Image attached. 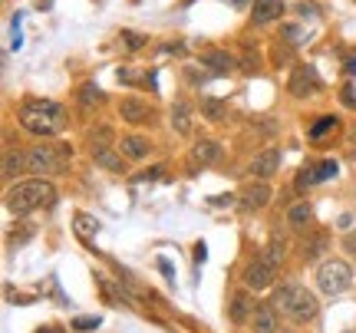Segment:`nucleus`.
Wrapping results in <instances>:
<instances>
[{
	"label": "nucleus",
	"instance_id": "1",
	"mask_svg": "<svg viewBox=\"0 0 356 333\" xmlns=\"http://www.w3.org/2000/svg\"><path fill=\"white\" fill-rule=\"evenodd\" d=\"M66 122H70L66 109L60 103H53V99H26L20 106V129L30 132V136L50 139L56 132H63Z\"/></svg>",
	"mask_w": 356,
	"mask_h": 333
},
{
	"label": "nucleus",
	"instance_id": "2",
	"mask_svg": "<svg viewBox=\"0 0 356 333\" xmlns=\"http://www.w3.org/2000/svg\"><path fill=\"white\" fill-rule=\"evenodd\" d=\"M56 202V188H53L47 179H33V181H17L7 188V198L3 205L13 215H30L37 208H50Z\"/></svg>",
	"mask_w": 356,
	"mask_h": 333
},
{
	"label": "nucleus",
	"instance_id": "3",
	"mask_svg": "<svg viewBox=\"0 0 356 333\" xmlns=\"http://www.w3.org/2000/svg\"><path fill=\"white\" fill-rule=\"evenodd\" d=\"M274 307L284 310L293 323H310V320H317V314H320L317 297L310 294L307 287H300V284H284L277 291V297H274Z\"/></svg>",
	"mask_w": 356,
	"mask_h": 333
},
{
	"label": "nucleus",
	"instance_id": "4",
	"mask_svg": "<svg viewBox=\"0 0 356 333\" xmlns=\"http://www.w3.org/2000/svg\"><path fill=\"white\" fill-rule=\"evenodd\" d=\"M70 162H73V152L70 145H60V142H40L26 152V168L33 175H60L70 168Z\"/></svg>",
	"mask_w": 356,
	"mask_h": 333
},
{
	"label": "nucleus",
	"instance_id": "5",
	"mask_svg": "<svg viewBox=\"0 0 356 333\" xmlns=\"http://www.w3.org/2000/svg\"><path fill=\"white\" fill-rule=\"evenodd\" d=\"M317 287H320V294H327V297L346 294V291L353 287V268H350L346 261H340V257L323 261L317 268Z\"/></svg>",
	"mask_w": 356,
	"mask_h": 333
},
{
	"label": "nucleus",
	"instance_id": "6",
	"mask_svg": "<svg viewBox=\"0 0 356 333\" xmlns=\"http://www.w3.org/2000/svg\"><path fill=\"white\" fill-rule=\"evenodd\" d=\"M274 277H277V264H274L267 254H257V257H251V261H248L241 281L248 284L251 291H267V287L274 284Z\"/></svg>",
	"mask_w": 356,
	"mask_h": 333
},
{
	"label": "nucleus",
	"instance_id": "7",
	"mask_svg": "<svg viewBox=\"0 0 356 333\" xmlns=\"http://www.w3.org/2000/svg\"><path fill=\"white\" fill-rule=\"evenodd\" d=\"M323 83H320V73L314 70V66H297V70H291V79H287V90H291V96H310V92H317Z\"/></svg>",
	"mask_w": 356,
	"mask_h": 333
},
{
	"label": "nucleus",
	"instance_id": "8",
	"mask_svg": "<svg viewBox=\"0 0 356 333\" xmlns=\"http://www.w3.org/2000/svg\"><path fill=\"white\" fill-rule=\"evenodd\" d=\"M202 66L204 70H211L215 76H228V73H234L241 63H238L228 50H204L202 53Z\"/></svg>",
	"mask_w": 356,
	"mask_h": 333
},
{
	"label": "nucleus",
	"instance_id": "9",
	"mask_svg": "<svg viewBox=\"0 0 356 333\" xmlns=\"http://www.w3.org/2000/svg\"><path fill=\"white\" fill-rule=\"evenodd\" d=\"M119 115H122V122L142 126V122H149V119H152V106L142 103L139 96H126V99L119 103Z\"/></svg>",
	"mask_w": 356,
	"mask_h": 333
},
{
	"label": "nucleus",
	"instance_id": "10",
	"mask_svg": "<svg viewBox=\"0 0 356 333\" xmlns=\"http://www.w3.org/2000/svg\"><path fill=\"white\" fill-rule=\"evenodd\" d=\"M267 202H270V185H267L264 179L251 181V185H248V188L241 192V205H244V211H257V208H264Z\"/></svg>",
	"mask_w": 356,
	"mask_h": 333
},
{
	"label": "nucleus",
	"instance_id": "11",
	"mask_svg": "<svg viewBox=\"0 0 356 333\" xmlns=\"http://www.w3.org/2000/svg\"><path fill=\"white\" fill-rule=\"evenodd\" d=\"M280 168V149H264L261 155H254V162H251V175L257 179H270V175H277Z\"/></svg>",
	"mask_w": 356,
	"mask_h": 333
},
{
	"label": "nucleus",
	"instance_id": "12",
	"mask_svg": "<svg viewBox=\"0 0 356 333\" xmlns=\"http://www.w3.org/2000/svg\"><path fill=\"white\" fill-rule=\"evenodd\" d=\"M119 152L126 155V159H132V162H142L145 155L152 152V142L145 139V136H122V142H119Z\"/></svg>",
	"mask_w": 356,
	"mask_h": 333
},
{
	"label": "nucleus",
	"instance_id": "13",
	"mask_svg": "<svg viewBox=\"0 0 356 333\" xmlns=\"http://www.w3.org/2000/svg\"><path fill=\"white\" fill-rule=\"evenodd\" d=\"M221 159V145L211 139H198L195 149H191V165H211Z\"/></svg>",
	"mask_w": 356,
	"mask_h": 333
},
{
	"label": "nucleus",
	"instance_id": "14",
	"mask_svg": "<svg viewBox=\"0 0 356 333\" xmlns=\"http://www.w3.org/2000/svg\"><path fill=\"white\" fill-rule=\"evenodd\" d=\"M92 162L106 172H122V162H126V155L115 152L113 145H102V149H92Z\"/></svg>",
	"mask_w": 356,
	"mask_h": 333
},
{
	"label": "nucleus",
	"instance_id": "15",
	"mask_svg": "<svg viewBox=\"0 0 356 333\" xmlns=\"http://www.w3.org/2000/svg\"><path fill=\"white\" fill-rule=\"evenodd\" d=\"M251 323H254V333H277V314H274V307H270V304L254 307Z\"/></svg>",
	"mask_w": 356,
	"mask_h": 333
},
{
	"label": "nucleus",
	"instance_id": "16",
	"mask_svg": "<svg viewBox=\"0 0 356 333\" xmlns=\"http://www.w3.org/2000/svg\"><path fill=\"white\" fill-rule=\"evenodd\" d=\"M228 317L234 323H244L248 317H254V304H251V297H248V294H234V297H231Z\"/></svg>",
	"mask_w": 356,
	"mask_h": 333
},
{
	"label": "nucleus",
	"instance_id": "17",
	"mask_svg": "<svg viewBox=\"0 0 356 333\" xmlns=\"http://www.w3.org/2000/svg\"><path fill=\"white\" fill-rule=\"evenodd\" d=\"M280 10H284L280 0H254V24H270V20H277Z\"/></svg>",
	"mask_w": 356,
	"mask_h": 333
},
{
	"label": "nucleus",
	"instance_id": "18",
	"mask_svg": "<svg viewBox=\"0 0 356 333\" xmlns=\"http://www.w3.org/2000/svg\"><path fill=\"white\" fill-rule=\"evenodd\" d=\"M202 115L208 122H221L228 115V106H225L221 96H202Z\"/></svg>",
	"mask_w": 356,
	"mask_h": 333
},
{
	"label": "nucleus",
	"instance_id": "19",
	"mask_svg": "<svg viewBox=\"0 0 356 333\" xmlns=\"http://www.w3.org/2000/svg\"><path fill=\"white\" fill-rule=\"evenodd\" d=\"M168 115H172V129H175L178 136H188L191 132V109H188V103H175Z\"/></svg>",
	"mask_w": 356,
	"mask_h": 333
},
{
	"label": "nucleus",
	"instance_id": "20",
	"mask_svg": "<svg viewBox=\"0 0 356 333\" xmlns=\"http://www.w3.org/2000/svg\"><path fill=\"white\" fill-rule=\"evenodd\" d=\"M310 218H314V208L307 205V202H297V205H291V211H287V225H291V228H307Z\"/></svg>",
	"mask_w": 356,
	"mask_h": 333
},
{
	"label": "nucleus",
	"instance_id": "21",
	"mask_svg": "<svg viewBox=\"0 0 356 333\" xmlns=\"http://www.w3.org/2000/svg\"><path fill=\"white\" fill-rule=\"evenodd\" d=\"M24 165H26V159L17 152V149H7V152H3V179H7V181L17 179Z\"/></svg>",
	"mask_w": 356,
	"mask_h": 333
},
{
	"label": "nucleus",
	"instance_id": "22",
	"mask_svg": "<svg viewBox=\"0 0 356 333\" xmlns=\"http://www.w3.org/2000/svg\"><path fill=\"white\" fill-rule=\"evenodd\" d=\"M76 234L89 244L92 241V234H99V221L89 218V215H76Z\"/></svg>",
	"mask_w": 356,
	"mask_h": 333
},
{
	"label": "nucleus",
	"instance_id": "23",
	"mask_svg": "<svg viewBox=\"0 0 356 333\" xmlns=\"http://www.w3.org/2000/svg\"><path fill=\"white\" fill-rule=\"evenodd\" d=\"M99 103H102V90L96 83H86V86L79 90V106H83V109H92V106H99Z\"/></svg>",
	"mask_w": 356,
	"mask_h": 333
},
{
	"label": "nucleus",
	"instance_id": "24",
	"mask_svg": "<svg viewBox=\"0 0 356 333\" xmlns=\"http://www.w3.org/2000/svg\"><path fill=\"white\" fill-rule=\"evenodd\" d=\"M337 122H340L337 115H320L317 122L310 126V132H307V136H310V139H323V136H327V132H330V129L337 126Z\"/></svg>",
	"mask_w": 356,
	"mask_h": 333
},
{
	"label": "nucleus",
	"instance_id": "25",
	"mask_svg": "<svg viewBox=\"0 0 356 333\" xmlns=\"http://www.w3.org/2000/svg\"><path fill=\"white\" fill-rule=\"evenodd\" d=\"M109 142H113V129L109 126L89 129V149H102V145H109Z\"/></svg>",
	"mask_w": 356,
	"mask_h": 333
},
{
	"label": "nucleus",
	"instance_id": "26",
	"mask_svg": "<svg viewBox=\"0 0 356 333\" xmlns=\"http://www.w3.org/2000/svg\"><path fill=\"white\" fill-rule=\"evenodd\" d=\"M317 165H304L300 168V175H297V188H314L317 185Z\"/></svg>",
	"mask_w": 356,
	"mask_h": 333
},
{
	"label": "nucleus",
	"instance_id": "27",
	"mask_svg": "<svg viewBox=\"0 0 356 333\" xmlns=\"http://www.w3.org/2000/svg\"><path fill=\"white\" fill-rule=\"evenodd\" d=\"M241 70H244V73H257V70H261V56H257V50H251V47H244Z\"/></svg>",
	"mask_w": 356,
	"mask_h": 333
},
{
	"label": "nucleus",
	"instance_id": "28",
	"mask_svg": "<svg viewBox=\"0 0 356 333\" xmlns=\"http://www.w3.org/2000/svg\"><path fill=\"white\" fill-rule=\"evenodd\" d=\"M337 172H340V165H337L333 159H323V162H317V179H320V181L337 179Z\"/></svg>",
	"mask_w": 356,
	"mask_h": 333
},
{
	"label": "nucleus",
	"instance_id": "29",
	"mask_svg": "<svg viewBox=\"0 0 356 333\" xmlns=\"http://www.w3.org/2000/svg\"><path fill=\"white\" fill-rule=\"evenodd\" d=\"M284 251H287V241H280V238H274V241L267 244V251H264V254L270 257L274 264H280V261H284Z\"/></svg>",
	"mask_w": 356,
	"mask_h": 333
},
{
	"label": "nucleus",
	"instance_id": "30",
	"mask_svg": "<svg viewBox=\"0 0 356 333\" xmlns=\"http://www.w3.org/2000/svg\"><path fill=\"white\" fill-rule=\"evenodd\" d=\"M323 247H327V238H323V234H320V238H314V241H310V244L304 247L307 261H317V257L323 254Z\"/></svg>",
	"mask_w": 356,
	"mask_h": 333
},
{
	"label": "nucleus",
	"instance_id": "31",
	"mask_svg": "<svg viewBox=\"0 0 356 333\" xmlns=\"http://www.w3.org/2000/svg\"><path fill=\"white\" fill-rule=\"evenodd\" d=\"M122 43H126L129 50H139V47H145L149 40L142 37V33H132V30H122Z\"/></svg>",
	"mask_w": 356,
	"mask_h": 333
},
{
	"label": "nucleus",
	"instance_id": "32",
	"mask_svg": "<svg viewBox=\"0 0 356 333\" xmlns=\"http://www.w3.org/2000/svg\"><path fill=\"white\" fill-rule=\"evenodd\" d=\"M99 327V317H76L73 320V330H96Z\"/></svg>",
	"mask_w": 356,
	"mask_h": 333
},
{
	"label": "nucleus",
	"instance_id": "33",
	"mask_svg": "<svg viewBox=\"0 0 356 333\" xmlns=\"http://www.w3.org/2000/svg\"><path fill=\"white\" fill-rule=\"evenodd\" d=\"M162 175H165V168H162V165H155V168H149V172H142L139 181H155V179H162Z\"/></svg>",
	"mask_w": 356,
	"mask_h": 333
},
{
	"label": "nucleus",
	"instance_id": "34",
	"mask_svg": "<svg viewBox=\"0 0 356 333\" xmlns=\"http://www.w3.org/2000/svg\"><path fill=\"white\" fill-rule=\"evenodd\" d=\"M343 251H350V254H356V228H350L343 234Z\"/></svg>",
	"mask_w": 356,
	"mask_h": 333
},
{
	"label": "nucleus",
	"instance_id": "35",
	"mask_svg": "<svg viewBox=\"0 0 356 333\" xmlns=\"http://www.w3.org/2000/svg\"><path fill=\"white\" fill-rule=\"evenodd\" d=\"M337 228H340V231L356 228V215H340V218H337Z\"/></svg>",
	"mask_w": 356,
	"mask_h": 333
},
{
	"label": "nucleus",
	"instance_id": "36",
	"mask_svg": "<svg viewBox=\"0 0 356 333\" xmlns=\"http://www.w3.org/2000/svg\"><path fill=\"white\" fill-rule=\"evenodd\" d=\"M231 202H234L231 195H215V198H211V205L215 208H225V205H231Z\"/></svg>",
	"mask_w": 356,
	"mask_h": 333
},
{
	"label": "nucleus",
	"instance_id": "37",
	"mask_svg": "<svg viewBox=\"0 0 356 333\" xmlns=\"http://www.w3.org/2000/svg\"><path fill=\"white\" fill-rule=\"evenodd\" d=\"M204 257H208V247L198 241V244H195V261H198V264H204Z\"/></svg>",
	"mask_w": 356,
	"mask_h": 333
},
{
	"label": "nucleus",
	"instance_id": "38",
	"mask_svg": "<svg viewBox=\"0 0 356 333\" xmlns=\"http://www.w3.org/2000/svg\"><path fill=\"white\" fill-rule=\"evenodd\" d=\"M343 103L346 106H356V90H353V86H346V90H343Z\"/></svg>",
	"mask_w": 356,
	"mask_h": 333
},
{
	"label": "nucleus",
	"instance_id": "39",
	"mask_svg": "<svg viewBox=\"0 0 356 333\" xmlns=\"http://www.w3.org/2000/svg\"><path fill=\"white\" fill-rule=\"evenodd\" d=\"M37 7H40V10H50V7H53V0H37Z\"/></svg>",
	"mask_w": 356,
	"mask_h": 333
},
{
	"label": "nucleus",
	"instance_id": "40",
	"mask_svg": "<svg viewBox=\"0 0 356 333\" xmlns=\"http://www.w3.org/2000/svg\"><path fill=\"white\" fill-rule=\"evenodd\" d=\"M350 142H353V145H356V126L350 129Z\"/></svg>",
	"mask_w": 356,
	"mask_h": 333
},
{
	"label": "nucleus",
	"instance_id": "41",
	"mask_svg": "<svg viewBox=\"0 0 356 333\" xmlns=\"http://www.w3.org/2000/svg\"><path fill=\"white\" fill-rule=\"evenodd\" d=\"M231 3H234V7H244V3H248V0H231Z\"/></svg>",
	"mask_w": 356,
	"mask_h": 333
},
{
	"label": "nucleus",
	"instance_id": "42",
	"mask_svg": "<svg viewBox=\"0 0 356 333\" xmlns=\"http://www.w3.org/2000/svg\"><path fill=\"white\" fill-rule=\"evenodd\" d=\"M350 333H356V327H353V330H350Z\"/></svg>",
	"mask_w": 356,
	"mask_h": 333
}]
</instances>
